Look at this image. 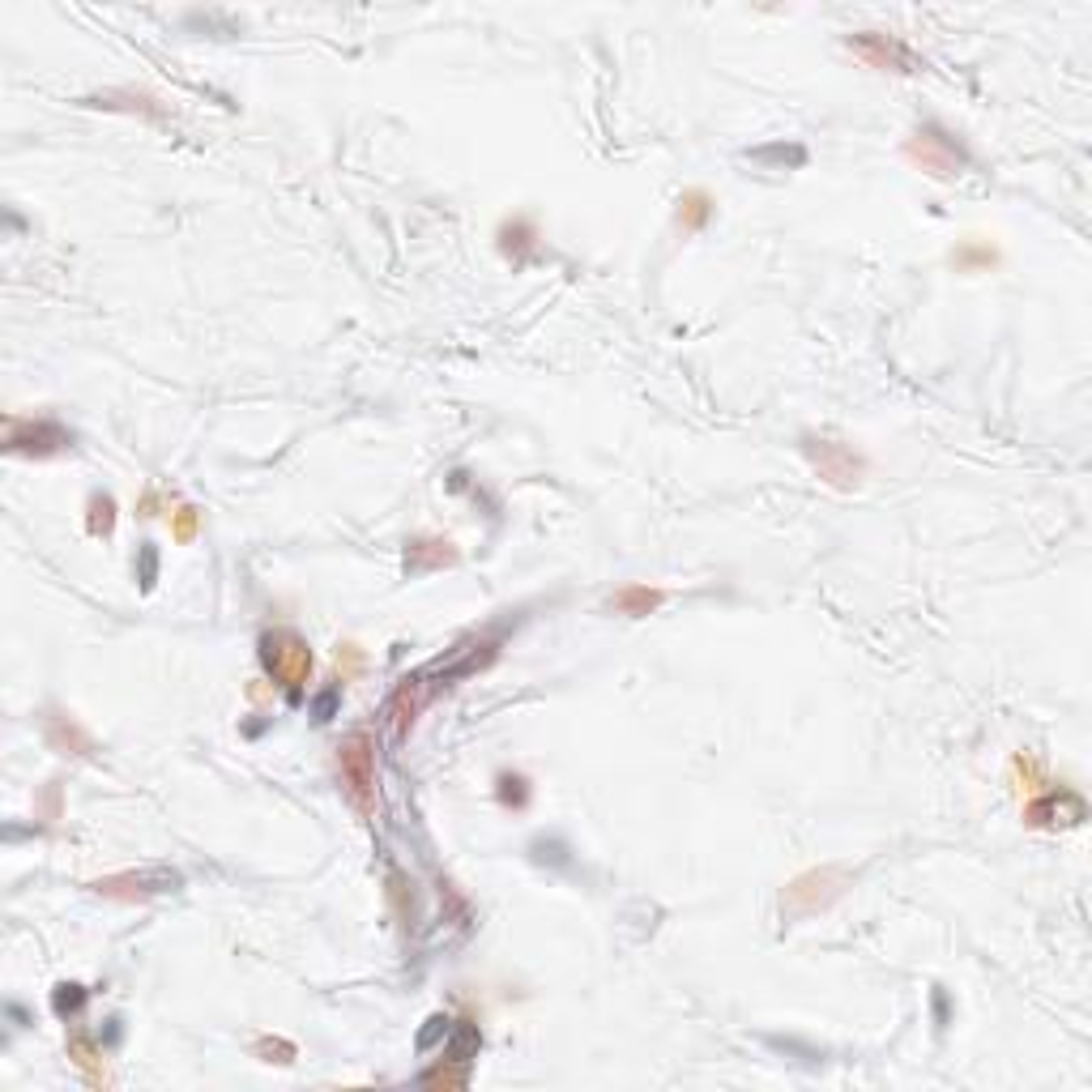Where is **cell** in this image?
<instances>
[{
    "label": "cell",
    "mask_w": 1092,
    "mask_h": 1092,
    "mask_svg": "<svg viewBox=\"0 0 1092 1092\" xmlns=\"http://www.w3.org/2000/svg\"><path fill=\"white\" fill-rule=\"evenodd\" d=\"M337 777H342V789L354 811L372 815L376 811V743L367 730H354L337 743Z\"/></svg>",
    "instance_id": "6da1fadb"
},
{
    "label": "cell",
    "mask_w": 1092,
    "mask_h": 1092,
    "mask_svg": "<svg viewBox=\"0 0 1092 1092\" xmlns=\"http://www.w3.org/2000/svg\"><path fill=\"white\" fill-rule=\"evenodd\" d=\"M261 662L269 666V674L291 691V700H300L303 683L311 678V649L295 632H269L261 636Z\"/></svg>",
    "instance_id": "7a4b0ae2"
},
{
    "label": "cell",
    "mask_w": 1092,
    "mask_h": 1092,
    "mask_svg": "<svg viewBox=\"0 0 1092 1092\" xmlns=\"http://www.w3.org/2000/svg\"><path fill=\"white\" fill-rule=\"evenodd\" d=\"M841 888H845V875H841V871H832V867H824V871H806V875H798V879H793V884L786 888L782 910H786L789 917H811V913H819V910H828V905L841 897Z\"/></svg>",
    "instance_id": "3957f363"
},
{
    "label": "cell",
    "mask_w": 1092,
    "mask_h": 1092,
    "mask_svg": "<svg viewBox=\"0 0 1092 1092\" xmlns=\"http://www.w3.org/2000/svg\"><path fill=\"white\" fill-rule=\"evenodd\" d=\"M176 888H180L176 871H124L94 884L98 897H111V901H150L159 892H176Z\"/></svg>",
    "instance_id": "277c9868"
},
{
    "label": "cell",
    "mask_w": 1092,
    "mask_h": 1092,
    "mask_svg": "<svg viewBox=\"0 0 1092 1092\" xmlns=\"http://www.w3.org/2000/svg\"><path fill=\"white\" fill-rule=\"evenodd\" d=\"M905 150H910V159L921 163V172H930V176H956L960 167L969 163V159H964V150H960L947 133H939V129H921V133H913Z\"/></svg>",
    "instance_id": "5b68a950"
},
{
    "label": "cell",
    "mask_w": 1092,
    "mask_h": 1092,
    "mask_svg": "<svg viewBox=\"0 0 1092 1092\" xmlns=\"http://www.w3.org/2000/svg\"><path fill=\"white\" fill-rule=\"evenodd\" d=\"M849 52H858L862 61H867L871 68H888V73H917V56L901 44V39H892V35H854L849 39Z\"/></svg>",
    "instance_id": "8992f818"
},
{
    "label": "cell",
    "mask_w": 1092,
    "mask_h": 1092,
    "mask_svg": "<svg viewBox=\"0 0 1092 1092\" xmlns=\"http://www.w3.org/2000/svg\"><path fill=\"white\" fill-rule=\"evenodd\" d=\"M806 457L819 470V478L832 482V487H854L862 478V461L849 452L845 444H832V439H806Z\"/></svg>",
    "instance_id": "52a82bcc"
},
{
    "label": "cell",
    "mask_w": 1092,
    "mask_h": 1092,
    "mask_svg": "<svg viewBox=\"0 0 1092 1092\" xmlns=\"http://www.w3.org/2000/svg\"><path fill=\"white\" fill-rule=\"evenodd\" d=\"M73 444V435L56 423H9V448L13 452H35V457H48V452H61Z\"/></svg>",
    "instance_id": "ba28073f"
},
{
    "label": "cell",
    "mask_w": 1092,
    "mask_h": 1092,
    "mask_svg": "<svg viewBox=\"0 0 1092 1092\" xmlns=\"http://www.w3.org/2000/svg\"><path fill=\"white\" fill-rule=\"evenodd\" d=\"M423 700H427V687H423V674H410L397 683L393 691V700H389V717H393V734L402 739V734L415 726V717H419V708Z\"/></svg>",
    "instance_id": "9c48e42d"
},
{
    "label": "cell",
    "mask_w": 1092,
    "mask_h": 1092,
    "mask_svg": "<svg viewBox=\"0 0 1092 1092\" xmlns=\"http://www.w3.org/2000/svg\"><path fill=\"white\" fill-rule=\"evenodd\" d=\"M444 563H457V550H452V543H444V538H419V543H410V550H406L410 572L444 568Z\"/></svg>",
    "instance_id": "30bf717a"
},
{
    "label": "cell",
    "mask_w": 1092,
    "mask_h": 1092,
    "mask_svg": "<svg viewBox=\"0 0 1092 1092\" xmlns=\"http://www.w3.org/2000/svg\"><path fill=\"white\" fill-rule=\"evenodd\" d=\"M68 1058L77 1062L81 1071H86V1080L90 1084H107V1071H103V1049H98L86 1032H73L68 1037Z\"/></svg>",
    "instance_id": "8fae6325"
},
{
    "label": "cell",
    "mask_w": 1092,
    "mask_h": 1092,
    "mask_svg": "<svg viewBox=\"0 0 1092 1092\" xmlns=\"http://www.w3.org/2000/svg\"><path fill=\"white\" fill-rule=\"evenodd\" d=\"M48 743H52V751H61V756H86V751H90V739L68 717H52L48 721Z\"/></svg>",
    "instance_id": "7c38bea8"
},
{
    "label": "cell",
    "mask_w": 1092,
    "mask_h": 1092,
    "mask_svg": "<svg viewBox=\"0 0 1092 1092\" xmlns=\"http://www.w3.org/2000/svg\"><path fill=\"white\" fill-rule=\"evenodd\" d=\"M611 606L619 615H649L654 606H662V589H649V585H628V589H619Z\"/></svg>",
    "instance_id": "4fadbf2b"
},
{
    "label": "cell",
    "mask_w": 1092,
    "mask_h": 1092,
    "mask_svg": "<svg viewBox=\"0 0 1092 1092\" xmlns=\"http://www.w3.org/2000/svg\"><path fill=\"white\" fill-rule=\"evenodd\" d=\"M111 525H116V500L90 495V534H111Z\"/></svg>",
    "instance_id": "5bb4252c"
},
{
    "label": "cell",
    "mask_w": 1092,
    "mask_h": 1092,
    "mask_svg": "<svg viewBox=\"0 0 1092 1092\" xmlns=\"http://www.w3.org/2000/svg\"><path fill=\"white\" fill-rule=\"evenodd\" d=\"M81 1003H86V990H81L77 982H64V986H56V995H52V1007H56V1016H73V1012H81Z\"/></svg>",
    "instance_id": "9a60e30c"
},
{
    "label": "cell",
    "mask_w": 1092,
    "mask_h": 1092,
    "mask_svg": "<svg viewBox=\"0 0 1092 1092\" xmlns=\"http://www.w3.org/2000/svg\"><path fill=\"white\" fill-rule=\"evenodd\" d=\"M478 1029L474 1025H457V1037H452V1045H448V1062H470V1054L478 1049Z\"/></svg>",
    "instance_id": "2e32d148"
},
{
    "label": "cell",
    "mask_w": 1092,
    "mask_h": 1092,
    "mask_svg": "<svg viewBox=\"0 0 1092 1092\" xmlns=\"http://www.w3.org/2000/svg\"><path fill=\"white\" fill-rule=\"evenodd\" d=\"M678 205H683V209H678V222H683V226H700L708 218V196L704 192H691Z\"/></svg>",
    "instance_id": "e0dca14e"
},
{
    "label": "cell",
    "mask_w": 1092,
    "mask_h": 1092,
    "mask_svg": "<svg viewBox=\"0 0 1092 1092\" xmlns=\"http://www.w3.org/2000/svg\"><path fill=\"white\" fill-rule=\"evenodd\" d=\"M337 700H342V691L337 687H324L316 700H311V717L316 721H333V713H337Z\"/></svg>",
    "instance_id": "ac0fdd59"
},
{
    "label": "cell",
    "mask_w": 1092,
    "mask_h": 1092,
    "mask_svg": "<svg viewBox=\"0 0 1092 1092\" xmlns=\"http://www.w3.org/2000/svg\"><path fill=\"white\" fill-rule=\"evenodd\" d=\"M439 1037H448V1020H444V1016H431V1020H427V1029L419 1032V1049H431Z\"/></svg>",
    "instance_id": "d6986e66"
},
{
    "label": "cell",
    "mask_w": 1092,
    "mask_h": 1092,
    "mask_svg": "<svg viewBox=\"0 0 1092 1092\" xmlns=\"http://www.w3.org/2000/svg\"><path fill=\"white\" fill-rule=\"evenodd\" d=\"M154 576H159V555H154V546L150 543H141V585H154Z\"/></svg>",
    "instance_id": "ffe728a7"
},
{
    "label": "cell",
    "mask_w": 1092,
    "mask_h": 1092,
    "mask_svg": "<svg viewBox=\"0 0 1092 1092\" xmlns=\"http://www.w3.org/2000/svg\"><path fill=\"white\" fill-rule=\"evenodd\" d=\"M257 1054H261L265 1062H274V1054H278V1062H291V1058H295V1045H287V1041H261Z\"/></svg>",
    "instance_id": "44dd1931"
},
{
    "label": "cell",
    "mask_w": 1092,
    "mask_h": 1092,
    "mask_svg": "<svg viewBox=\"0 0 1092 1092\" xmlns=\"http://www.w3.org/2000/svg\"><path fill=\"white\" fill-rule=\"evenodd\" d=\"M192 530H196V513H192V508H180V517H176V538L183 543V538H192Z\"/></svg>",
    "instance_id": "7402d4cb"
},
{
    "label": "cell",
    "mask_w": 1092,
    "mask_h": 1092,
    "mask_svg": "<svg viewBox=\"0 0 1092 1092\" xmlns=\"http://www.w3.org/2000/svg\"><path fill=\"white\" fill-rule=\"evenodd\" d=\"M756 159H789V163H802V150H786V146H773V150H756Z\"/></svg>",
    "instance_id": "603a6c76"
}]
</instances>
